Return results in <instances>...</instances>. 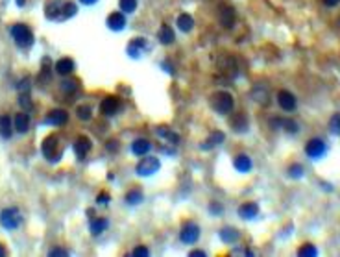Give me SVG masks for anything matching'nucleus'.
I'll use <instances>...</instances> for the list:
<instances>
[{
  "mask_svg": "<svg viewBox=\"0 0 340 257\" xmlns=\"http://www.w3.org/2000/svg\"><path fill=\"white\" fill-rule=\"evenodd\" d=\"M78 13V8L70 0H46L45 17L54 23H65Z\"/></svg>",
  "mask_w": 340,
  "mask_h": 257,
  "instance_id": "nucleus-1",
  "label": "nucleus"
},
{
  "mask_svg": "<svg viewBox=\"0 0 340 257\" xmlns=\"http://www.w3.org/2000/svg\"><path fill=\"white\" fill-rule=\"evenodd\" d=\"M63 150H65V142H63V139H61V135H58V133H52V135H48V137L43 141V146H41L43 156L48 161H52V163L61 159Z\"/></svg>",
  "mask_w": 340,
  "mask_h": 257,
  "instance_id": "nucleus-2",
  "label": "nucleus"
},
{
  "mask_svg": "<svg viewBox=\"0 0 340 257\" xmlns=\"http://www.w3.org/2000/svg\"><path fill=\"white\" fill-rule=\"evenodd\" d=\"M211 107L218 113V115H231V111L235 107V98L231 93L228 91H216L211 97Z\"/></svg>",
  "mask_w": 340,
  "mask_h": 257,
  "instance_id": "nucleus-3",
  "label": "nucleus"
},
{
  "mask_svg": "<svg viewBox=\"0 0 340 257\" xmlns=\"http://www.w3.org/2000/svg\"><path fill=\"white\" fill-rule=\"evenodd\" d=\"M9 33H11V37H13L15 45L18 46V48H30V46L33 45V32L32 28L28 26V24H13V26L9 28Z\"/></svg>",
  "mask_w": 340,
  "mask_h": 257,
  "instance_id": "nucleus-4",
  "label": "nucleus"
},
{
  "mask_svg": "<svg viewBox=\"0 0 340 257\" xmlns=\"http://www.w3.org/2000/svg\"><path fill=\"white\" fill-rule=\"evenodd\" d=\"M23 224V215L17 207H6L0 211V226L8 231L17 230L18 226Z\"/></svg>",
  "mask_w": 340,
  "mask_h": 257,
  "instance_id": "nucleus-5",
  "label": "nucleus"
},
{
  "mask_svg": "<svg viewBox=\"0 0 340 257\" xmlns=\"http://www.w3.org/2000/svg\"><path fill=\"white\" fill-rule=\"evenodd\" d=\"M159 169H161V161H159V157L148 156L146 154V156H143V159L135 165V174L143 176V178H148V176L156 174Z\"/></svg>",
  "mask_w": 340,
  "mask_h": 257,
  "instance_id": "nucleus-6",
  "label": "nucleus"
},
{
  "mask_svg": "<svg viewBox=\"0 0 340 257\" xmlns=\"http://www.w3.org/2000/svg\"><path fill=\"white\" fill-rule=\"evenodd\" d=\"M200 233H202L200 226L193 221H187L181 226V230H179V241L183 244H187V246H193V244H196L198 239H200Z\"/></svg>",
  "mask_w": 340,
  "mask_h": 257,
  "instance_id": "nucleus-7",
  "label": "nucleus"
},
{
  "mask_svg": "<svg viewBox=\"0 0 340 257\" xmlns=\"http://www.w3.org/2000/svg\"><path fill=\"white\" fill-rule=\"evenodd\" d=\"M216 65H218V70L224 74L225 78L233 80L237 74H239V67H237V60H235L233 56L230 54H222L218 56V60H216Z\"/></svg>",
  "mask_w": 340,
  "mask_h": 257,
  "instance_id": "nucleus-8",
  "label": "nucleus"
},
{
  "mask_svg": "<svg viewBox=\"0 0 340 257\" xmlns=\"http://www.w3.org/2000/svg\"><path fill=\"white\" fill-rule=\"evenodd\" d=\"M305 154H307V157H311V159H322V157L327 154L326 141H324V139H318V137L309 139L307 144H305Z\"/></svg>",
  "mask_w": 340,
  "mask_h": 257,
  "instance_id": "nucleus-9",
  "label": "nucleus"
},
{
  "mask_svg": "<svg viewBox=\"0 0 340 257\" xmlns=\"http://www.w3.org/2000/svg\"><path fill=\"white\" fill-rule=\"evenodd\" d=\"M148 50H150V45H148V41L144 37H134V39L128 43V46H126V52H128V56L131 60H139V58Z\"/></svg>",
  "mask_w": 340,
  "mask_h": 257,
  "instance_id": "nucleus-10",
  "label": "nucleus"
},
{
  "mask_svg": "<svg viewBox=\"0 0 340 257\" xmlns=\"http://www.w3.org/2000/svg\"><path fill=\"white\" fill-rule=\"evenodd\" d=\"M270 128L272 130H285L287 133H290V135H296V133L299 132V126L296 120L292 119H285V117H274V119H270Z\"/></svg>",
  "mask_w": 340,
  "mask_h": 257,
  "instance_id": "nucleus-11",
  "label": "nucleus"
},
{
  "mask_svg": "<svg viewBox=\"0 0 340 257\" xmlns=\"http://www.w3.org/2000/svg\"><path fill=\"white\" fill-rule=\"evenodd\" d=\"M122 109V102L117 97H106L100 102V113L104 117H115Z\"/></svg>",
  "mask_w": 340,
  "mask_h": 257,
  "instance_id": "nucleus-12",
  "label": "nucleus"
},
{
  "mask_svg": "<svg viewBox=\"0 0 340 257\" xmlns=\"http://www.w3.org/2000/svg\"><path fill=\"white\" fill-rule=\"evenodd\" d=\"M106 24L111 32H122V30L126 28V24H128V21H126V13H122V11H113V13L107 15Z\"/></svg>",
  "mask_w": 340,
  "mask_h": 257,
  "instance_id": "nucleus-13",
  "label": "nucleus"
},
{
  "mask_svg": "<svg viewBox=\"0 0 340 257\" xmlns=\"http://www.w3.org/2000/svg\"><path fill=\"white\" fill-rule=\"evenodd\" d=\"M72 148H74V154H76L78 159H85L87 154L91 152V148H92V141L87 137V135H80V137L74 141Z\"/></svg>",
  "mask_w": 340,
  "mask_h": 257,
  "instance_id": "nucleus-14",
  "label": "nucleus"
},
{
  "mask_svg": "<svg viewBox=\"0 0 340 257\" xmlns=\"http://www.w3.org/2000/svg\"><path fill=\"white\" fill-rule=\"evenodd\" d=\"M235 21H237V13H235V9L231 8V6L222 4L220 9H218V23H220L224 28H233Z\"/></svg>",
  "mask_w": 340,
  "mask_h": 257,
  "instance_id": "nucleus-15",
  "label": "nucleus"
},
{
  "mask_svg": "<svg viewBox=\"0 0 340 257\" xmlns=\"http://www.w3.org/2000/svg\"><path fill=\"white\" fill-rule=\"evenodd\" d=\"M67 120H69V113L65 109H52L48 111V115L45 117V122L46 126H63L67 124Z\"/></svg>",
  "mask_w": 340,
  "mask_h": 257,
  "instance_id": "nucleus-16",
  "label": "nucleus"
},
{
  "mask_svg": "<svg viewBox=\"0 0 340 257\" xmlns=\"http://www.w3.org/2000/svg\"><path fill=\"white\" fill-rule=\"evenodd\" d=\"M277 104H279V107L283 111H294L296 106H298L296 97L290 91H287V89H281V91L277 93Z\"/></svg>",
  "mask_w": 340,
  "mask_h": 257,
  "instance_id": "nucleus-17",
  "label": "nucleus"
},
{
  "mask_svg": "<svg viewBox=\"0 0 340 257\" xmlns=\"http://www.w3.org/2000/svg\"><path fill=\"white\" fill-rule=\"evenodd\" d=\"M224 141H225V133L220 132V130H215V132L209 133V137L200 144V150H213V148L220 146Z\"/></svg>",
  "mask_w": 340,
  "mask_h": 257,
  "instance_id": "nucleus-18",
  "label": "nucleus"
},
{
  "mask_svg": "<svg viewBox=\"0 0 340 257\" xmlns=\"http://www.w3.org/2000/svg\"><path fill=\"white\" fill-rule=\"evenodd\" d=\"M156 135L159 139H163L166 144H174V146H178L179 144V135L172 128H168V126H157Z\"/></svg>",
  "mask_w": 340,
  "mask_h": 257,
  "instance_id": "nucleus-19",
  "label": "nucleus"
},
{
  "mask_svg": "<svg viewBox=\"0 0 340 257\" xmlns=\"http://www.w3.org/2000/svg\"><path fill=\"white\" fill-rule=\"evenodd\" d=\"M237 215H239L242 221H253V218L259 215V206L255 202H246V204H242V206H239Z\"/></svg>",
  "mask_w": 340,
  "mask_h": 257,
  "instance_id": "nucleus-20",
  "label": "nucleus"
},
{
  "mask_svg": "<svg viewBox=\"0 0 340 257\" xmlns=\"http://www.w3.org/2000/svg\"><path fill=\"white\" fill-rule=\"evenodd\" d=\"M218 237H220V241L224 244H235L237 241L240 239V231L237 230V228H233V226H224L220 231H218Z\"/></svg>",
  "mask_w": 340,
  "mask_h": 257,
  "instance_id": "nucleus-21",
  "label": "nucleus"
},
{
  "mask_svg": "<svg viewBox=\"0 0 340 257\" xmlns=\"http://www.w3.org/2000/svg\"><path fill=\"white\" fill-rule=\"evenodd\" d=\"M233 167L237 172H240V174H248L250 170L253 169V161L248 154H239V156L233 159Z\"/></svg>",
  "mask_w": 340,
  "mask_h": 257,
  "instance_id": "nucleus-22",
  "label": "nucleus"
},
{
  "mask_svg": "<svg viewBox=\"0 0 340 257\" xmlns=\"http://www.w3.org/2000/svg\"><path fill=\"white\" fill-rule=\"evenodd\" d=\"M230 124H231V128H233V132L235 133H246L248 132V117L244 115L242 111H239V113H235L233 117H231V120H230Z\"/></svg>",
  "mask_w": 340,
  "mask_h": 257,
  "instance_id": "nucleus-23",
  "label": "nucleus"
},
{
  "mask_svg": "<svg viewBox=\"0 0 340 257\" xmlns=\"http://www.w3.org/2000/svg\"><path fill=\"white\" fill-rule=\"evenodd\" d=\"M150 150H152V142L148 141V139H144V137H139V139H135V141L131 142V154L137 156V157L146 156Z\"/></svg>",
  "mask_w": 340,
  "mask_h": 257,
  "instance_id": "nucleus-24",
  "label": "nucleus"
},
{
  "mask_svg": "<svg viewBox=\"0 0 340 257\" xmlns=\"http://www.w3.org/2000/svg\"><path fill=\"white\" fill-rule=\"evenodd\" d=\"M54 69L60 76H70L74 72V69H76V65H74V61L70 58H61V60L55 61Z\"/></svg>",
  "mask_w": 340,
  "mask_h": 257,
  "instance_id": "nucleus-25",
  "label": "nucleus"
},
{
  "mask_svg": "<svg viewBox=\"0 0 340 257\" xmlns=\"http://www.w3.org/2000/svg\"><path fill=\"white\" fill-rule=\"evenodd\" d=\"M30 115H28V111H21V113H17L13 119V128L15 132L18 133H26L28 130H30Z\"/></svg>",
  "mask_w": 340,
  "mask_h": 257,
  "instance_id": "nucleus-26",
  "label": "nucleus"
},
{
  "mask_svg": "<svg viewBox=\"0 0 340 257\" xmlns=\"http://www.w3.org/2000/svg\"><path fill=\"white\" fill-rule=\"evenodd\" d=\"M107 228H109V221L104 218V216H97V218H92V221L89 222V231H91V235H95V237H98V235H102L104 231H107Z\"/></svg>",
  "mask_w": 340,
  "mask_h": 257,
  "instance_id": "nucleus-27",
  "label": "nucleus"
},
{
  "mask_svg": "<svg viewBox=\"0 0 340 257\" xmlns=\"http://www.w3.org/2000/svg\"><path fill=\"white\" fill-rule=\"evenodd\" d=\"M157 39H159V43L165 46L172 45V43L176 41V33H174V30L170 28V24H161L159 32H157Z\"/></svg>",
  "mask_w": 340,
  "mask_h": 257,
  "instance_id": "nucleus-28",
  "label": "nucleus"
},
{
  "mask_svg": "<svg viewBox=\"0 0 340 257\" xmlns=\"http://www.w3.org/2000/svg\"><path fill=\"white\" fill-rule=\"evenodd\" d=\"M176 24H178V28L183 33H188V32H193L194 19H193V15L191 13H179L178 19H176Z\"/></svg>",
  "mask_w": 340,
  "mask_h": 257,
  "instance_id": "nucleus-29",
  "label": "nucleus"
},
{
  "mask_svg": "<svg viewBox=\"0 0 340 257\" xmlns=\"http://www.w3.org/2000/svg\"><path fill=\"white\" fill-rule=\"evenodd\" d=\"M37 82H41V85H46V83L52 82V63L48 58H43L41 72L37 76Z\"/></svg>",
  "mask_w": 340,
  "mask_h": 257,
  "instance_id": "nucleus-30",
  "label": "nucleus"
},
{
  "mask_svg": "<svg viewBox=\"0 0 340 257\" xmlns=\"http://www.w3.org/2000/svg\"><path fill=\"white\" fill-rule=\"evenodd\" d=\"M13 135V120L9 115L0 117V137L2 139H11Z\"/></svg>",
  "mask_w": 340,
  "mask_h": 257,
  "instance_id": "nucleus-31",
  "label": "nucleus"
},
{
  "mask_svg": "<svg viewBox=\"0 0 340 257\" xmlns=\"http://www.w3.org/2000/svg\"><path fill=\"white\" fill-rule=\"evenodd\" d=\"M124 200H126V204H128V206H139V204H143L144 194H143V191H141V189H129L128 193H126Z\"/></svg>",
  "mask_w": 340,
  "mask_h": 257,
  "instance_id": "nucleus-32",
  "label": "nucleus"
},
{
  "mask_svg": "<svg viewBox=\"0 0 340 257\" xmlns=\"http://www.w3.org/2000/svg\"><path fill=\"white\" fill-rule=\"evenodd\" d=\"M80 87V82L74 78H65L63 82L60 83V91L63 93V95H74V93L78 91Z\"/></svg>",
  "mask_w": 340,
  "mask_h": 257,
  "instance_id": "nucleus-33",
  "label": "nucleus"
},
{
  "mask_svg": "<svg viewBox=\"0 0 340 257\" xmlns=\"http://www.w3.org/2000/svg\"><path fill=\"white\" fill-rule=\"evenodd\" d=\"M252 98L255 102H259L261 106H267L268 102H270V98H268V93L267 89H262V87H253L252 91Z\"/></svg>",
  "mask_w": 340,
  "mask_h": 257,
  "instance_id": "nucleus-34",
  "label": "nucleus"
},
{
  "mask_svg": "<svg viewBox=\"0 0 340 257\" xmlns=\"http://www.w3.org/2000/svg\"><path fill=\"white\" fill-rule=\"evenodd\" d=\"M287 174L292 179H301L305 176V169H304V165H299V163H292V165L287 169Z\"/></svg>",
  "mask_w": 340,
  "mask_h": 257,
  "instance_id": "nucleus-35",
  "label": "nucleus"
},
{
  "mask_svg": "<svg viewBox=\"0 0 340 257\" xmlns=\"http://www.w3.org/2000/svg\"><path fill=\"white\" fill-rule=\"evenodd\" d=\"M76 117H78L80 120H83V122H87V120L92 119V107L91 106H78L76 107Z\"/></svg>",
  "mask_w": 340,
  "mask_h": 257,
  "instance_id": "nucleus-36",
  "label": "nucleus"
},
{
  "mask_svg": "<svg viewBox=\"0 0 340 257\" xmlns=\"http://www.w3.org/2000/svg\"><path fill=\"white\" fill-rule=\"evenodd\" d=\"M299 257H316L318 255V248L314 244H301L298 250Z\"/></svg>",
  "mask_w": 340,
  "mask_h": 257,
  "instance_id": "nucleus-37",
  "label": "nucleus"
},
{
  "mask_svg": "<svg viewBox=\"0 0 340 257\" xmlns=\"http://www.w3.org/2000/svg\"><path fill=\"white\" fill-rule=\"evenodd\" d=\"M119 8L122 13L129 15L137 9V0H119Z\"/></svg>",
  "mask_w": 340,
  "mask_h": 257,
  "instance_id": "nucleus-38",
  "label": "nucleus"
},
{
  "mask_svg": "<svg viewBox=\"0 0 340 257\" xmlns=\"http://www.w3.org/2000/svg\"><path fill=\"white\" fill-rule=\"evenodd\" d=\"M18 104H21L23 111H32L33 109V102H32V98H30L28 93H21V95H18Z\"/></svg>",
  "mask_w": 340,
  "mask_h": 257,
  "instance_id": "nucleus-39",
  "label": "nucleus"
},
{
  "mask_svg": "<svg viewBox=\"0 0 340 257\" xmlns=\"http://www.w3.org/2000/svg\"><path fill=\"white\" fill-rule=\"evenodd\" d=\"M207 211H209V215L211 216H222L224 215V206H222L220 202H209Z\"/></svg>",
  "mask_w": 340,
  "mask_h": 257,
  "instance_id": "nucleus-40",
  "label": "nucleus"
},
{
  "mask_svg": "<svg viewBox=\"0 0 340 257\" xmlns=\"http://www.w3.org/2000/svg\"><path fill=\"white\" fill-rule=\"evenodd\" d=\"M329 132L333 135H340V113H335V115L329 119Z\"/></svg>",
  "mask_w": 340,
  "mask_h": 257,
  "instance_id": "nucleus-41",
  "label": "nucleus"
},
{
  "mask_svg": "<svg viewBox=\"0 0 340 257\" xmlns=\"http://www.w3.org/2000/svg\"><path fill=\"white\" fill-rule=\"evenodd\" d=\"M131 255H134V257H148V255H150V250H148L146 246H143V244H139V246H135V248H134Z\"/></svg>",
  "mask_w": 340,
  "mask_h": 257,
  "instance_id": "nucleus-42",
  "label": "nucleus"
},
{
  "mask_svg": "<svg viewBox=\"0 0 340 257\" xmlns=\"http://www.w3.org/2000/svg\"><path fill=\"white\" fill-rule=\"evenodd\" d=\"M30 82H32V78H30V76H26L24 80H21V82H18V85H17L18 91H21V93H30V89H32V83H30Z\"/></svg>",
  "mask_w": 340,
  "mask_h": 257,
  "instance_id": "nucleus-43",
  "label": "nucleus"
},
{
  "mask_svg": "<svg viewBox=\"0 0 340 257\" xmlns=\"http://www.w3.org/2000/svg\"><path fill=\"white\" fill-rule=\"evenodd\" d=\"M67 255H69V250L61 248V246H55V248H52L48 252V257H67Z\"/></svg>",
  "mask_w": 340,
  "mask_h": 257,
  "instance_id": "nucleus-44",
  "label": "nucleus"
},
{
  "mask_svg": "<svg viewBox=\"0 0 340 257\" xmlns=\"http://www.w3.org/2000/svg\"><path fill=\"white\" fill-rule=\"evenodd\" d=\"M109 202H111V196L107 193H100L97 196V204H98V206H107Z\"/></svg>",
  "mask_w": 340,
  "mask_h": 257,
  "instance_id": "nucleus-45",
  "label": "nucleus"
},
{
  "mask_svg": "<svg viewBox=\"0 0 340 257\" xmlns=\"http://www.w3.org/2000/svg\"><path fill=\"white\" fill-rule=\"evenodd\" d=\"M231 255H253V252L248 248H233L231 250Z\"/></svg>",
  "mask_w": 340,
  "mask_h": 257,
  "instance_id": "nucleus-46",
  "label": "nucleus"
},
{
  "mask_svg": "<svg viewBox=\"0 0 340 257\" xmlns=\"http://www.w3.org/2000/svg\"><path fill=\"white\" fill-rule=\"evenodd\" d=\"M106 148H107V152H117L119 150V141H117V139H111V141H107Z\"/></svg>",
  "mask_w": 340,
  "mask_h": 257,
  "instance_id": "nucleus-47",
  "label": "nucleus"
},
{
  "mask_svg": "<svg viewBox=\"0 0 340 257\" xmlns=\"http://www.w3.org/2000/svg\"><path fill=\"white\" fill-rule=\"evenodd\" d=\"M161 67L165 69V72H168V74H176V70H174V65L172 63H168V61H163L161 63Z\"/></svg>",
  "mask_w": 340,
  "mask_h": 257,
  "instance_id": "nucleus-48",
  "label": "nucleus"
},
{
  "mask_svg": "<svg viewBox=\"0 0 340 257\" xmlns=\"http://www.w3.org/2000/svg\"><path fill=\"white\" fill-rule=\"evenodd\" d=\"M207 253L203 250H193V252L188 253V257H205Z\"/></svg>",
  "mask_w": 340,
  "mask_h": 257,
  "instance_id": "nucleus-49",
  "label": "nucleus"
},
{
  "mask_svg": "<svg viewBox=\"0 0 340 257\" xmlns=\"http://www.w3.org/2000/svg\"><path fill=\"white\" fill-rule=\"evenodd\" d=\"M324 4L329 6V8H333V6H338L340 4V0H322Z\"/></svg>",
  "mask_w": 340,
  "mask_h": 257,
  "instance_id": "nucleus-50",
  "label": "nucleus"
},
{
  "mask_svg": "<svg viewBox=\"0 0 340 257\" xmlns=\"http://www.w3.org/2000/svg\"><path fill=\"white\" fill-rule=\"evenodd\" d=\"M80 2H82L83 6H92V4H97L98 0H80Z\"/></svg>",
  "mask_w": 340,
  "mask_h": 257,
  "instance_id": "nucleus-51",
  "label": "nucleus"
},
{
  "mask_svg": "<svg viewBox=\"0 0 340 257\" xmlns=\"http://www.w3.org/2000/svg\"><path fill=\"white\" fill-rule=\"evenodd\" d=\"M4 255H8V252H6V248L0 244V257H4Z\"/></svg>",
  "mask_w": 340,
  "mask_h": 257,
  "instance_id": "nucleus-52",
  "label": "nucleus"
},
{
  "mask_svg": "<svg viewBox=\"0 0 340 257\" xmlns=\"http://www.w3.org/2000/svg\"><path fill=\"white\" fill-rule=\"evenodd\" d=\"M15 2H17V6H18V8H23V6L26 4V0H15Z\"/></svg>",
  "mask_w": 340,
  "mask_h": 257,
  "instance_id": "nucleus-53",
  "label": "nucleus"
},
{
  "mask_svg": "<svg viewBox=\"0 0 340 257\" xmlns=\"http://www.w3.org/2000/svg\"><path fill=\"white\" fill-rule=\"evenodd\" d=\"M338 24H340V19H338Z\"/></svg>",
  "mask_w": 340,
  "mask_h": 257,
  "instance_id": "nucleus-54",
  "label": "nucleus"
}]
</instances>
